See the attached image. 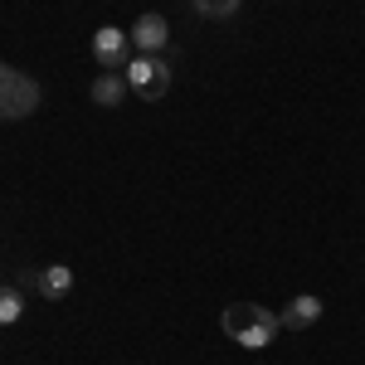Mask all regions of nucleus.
Returning <instances> with one entry per match:
<instances>
[{
  "instance_id": "1",
  "label": "nucleus",
  "mask_w": 365,
  "mask_h": 365,
  "mask_svg": "<svg viewBox=\"0 0 365 365\" xmlns=\"http://www.w3.org/2000/svg\"><path fill=\"white\" fill-rule=\"evenodd\" d=\"M282 331L278 312L258 307V302H234L225 312V336L239 341L244 351H263V346H273V336Z\"/></svg>"
},
{
  "instance_id": "2",
  "label": "nucleus",
  "mask_w": 365,
  "mask_h": 365,
  "mask_svg": "<svg viewBox=\"0 0 365 365\" xmlns=\"http://www.w3.org/2000/svg\"><path fill=\"white\" fill-rule=\"evenodd\" d=\"M122 78L132 93H141L146 103H156V98H166L170 88V63L161 54H132V63L122 68Z\"/></svg>"
},
{
  "instance_id": "3",
  "label": "nucleus",
  "mask_w": 365,
  "mask_h": 365,
  "mask_svg": "<svg viewBox=\"0 0 365 365\" xmlns=\"http://www.w3.org/2000/svg\"><path fill=\"white\" fill-rule=\"evenodd\" d=\"M39 108V83L29 78V73H15V68H5L0 63V117L5 122H20Z\"/></svg>"
},
{
  "instance_id": "4",
  "label": "nucleus",
  "mask_w": 365,
  "mask_h": 365,
  "mask_svg": "<svg viewBox=\"0 0 365 365\" xmlns=\"http://www.w3.org/2000/svg\"><path fill=\"white\" fill-rule=\"evenodd\" d=\"M93 58H98L108 73H122V68L132 63V34L117 29V25H103L93 34Z\"/></svg>"
},
{
  "instance_id": "5",
  "label": "nucleus",
  "mask_w": 365,
  "mask_h": 365,
  "mask_svg": "<svg viewBox=\"0 0 365 365\" xmlns=\"http://www.w3.org/2000/svg\"><path fill=\"white\" fill-rule=\"evenodd\" d=\"M132 44H137L141 54H161L170 44V25L161 15H141L137 25H132Z\"/></svg>"
},
{
  "instance_id": "6",
  "label": "nucleus",
  "mask_w": 365,
  "mask_h": 365,
  "mask_svg": "<svg viewBox=\"0 0 365 365\" xmlns=\"http://www.w3.org/2000/svg\"><path fill=\"white\" fill-rule=\"evenodd\" d=\"M322 317V297H312V292H302V297H292L287 302V312H282L278 322L287 327V331H307L312 322Z\"/></svg>"
},
{
  "instance_id": "7",
  "label": "nucleus",
  "mask_w": 365,
  "mask_h": 365,
  "mask_svg": "<svg viewBox=\"0 0 365 365\" xmlns=\"http://www.w3.org/2000/svg\"><path fill=\"white\" fill-rule=\"evenodd\" d=\"M122 98H127V78L103 68V73L93 78V103H98V108H122Z\"/></svg>"
},
{
  "instance_id": "8",
  "label": "nucleus",
  "mask_w": 365,
  "mask_h": 365,
  "mask_svg": "<svg viewBox=\"0 0 365 365\" xmlns=\"http://www.w3.org/2000/svg\"><path fill=\"white\" fill-rule=\"evenodd\" d=\"M68 287H73V268H68V263H49V268L39 273V292H44V297H63Z\"/></svg>"
},
{
  "instance_id": "9",
  "label": "nucleus",
  "mask_w": 365,
  "mask_h": 365,
  "mask_svg": "<svg viewBox=\"0 0 365 365\" xmlns=\"http://www.w3.org/2000/svg\"><path fill=\"white\" fill-rule=\"evenodd\" d=\"M20 312H25V297H20L15 287H0V327L20 322Z\"/></svg>"
},
{
  "instance_id": "10",
  "label": "nucleus",
  "mask_w": 365,
  "mask_h": 365,
  "mask_svg": "<svg viewBox=\"0 0 365 365\" xmlns=\"http://www.w3.org/2000/svg\"><path fill=\"white\" fill-rule=\"evenodd\" d=\"M195 10L210 20H229V15H239V0H195Z\"/></svg>"
}]
</instances>
